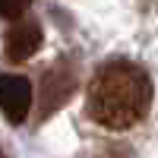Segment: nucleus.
Returning <instances> with one entry per match:
<instances>
[{
    "label": "nucleus",
    "instance_id": "nucleus-1",
    "mask_svg": "<svg viewBox=\"0 0 158 158\" xmlns=\"http://www.w3.org/2000/svg\"><path fill=\"white\" fill-rule=\"evenodd\" d=\"M152 79L133 60H108L95 70L85 92V114L98 127L120 133L149 114Z\"/></svg>",
    "mask_w": 158,
    "mask_h": 158
},
{
    "label": "nucleus",
    "instance_id": "nucleus-2",
    "mask_svg": "<svg viewBox=\"0 0 158 158\" xmlns=\"http://www.w3.org/2000/svg\"><path fill=\"white\" fill-rule=\"evenodd\" d=\"M38 48H41V25H38V19H32V16L13 19V25L3 35V57L10 63H22Z\"/></svg>",
    "mask_w": 158,
    "mask_h": 158
},
{
    "label": "nucleus",
    "instance_id": "nucleus-3",
    "mask_svg": "<svg viewBox=\"0 0 158 158\" xmlns=\"http://www.w3.org/2000/svg\"><path fill=\"white\" fill-rule=\"evenodd\" d=\"M32 108V82L16 73H0V111L10 123H22Z\"/></svg>",
    "mask_w": 158,
    "mask_h": 158
},
{
    "label": "nucleus",
    "instance_id": "nucleus-4",
    "mask_svg": "<svg viewBox=\"0 0 158 158\" xmlns=\"http://www.w3.org/2000/svg\"><path fill=\"white\" fill-rule=\"evenodd\" d=\"M73 89H76V67H70L67 60L54 63L44 73V82H41V117L54 114L73 95Z\"/></svg>",
    "mask_w": 158,
    "mask_h": 158
},
{
    "label": "nucleus",
    "instance_id": "nucleus-5",
    "mask_svg": "<svg viewBox=\"0 0 158 158\" xmlns=\"http://www.w3.org/2000/svg\"><path fill=\"white\" fill-rule=\"evenodd\" d=\"M29 6H32V0H0V16L3 19H19V16H25Z\"/></svg>",
    "mask_w": 158,
    "mask_h": 158
}]
</instances>
